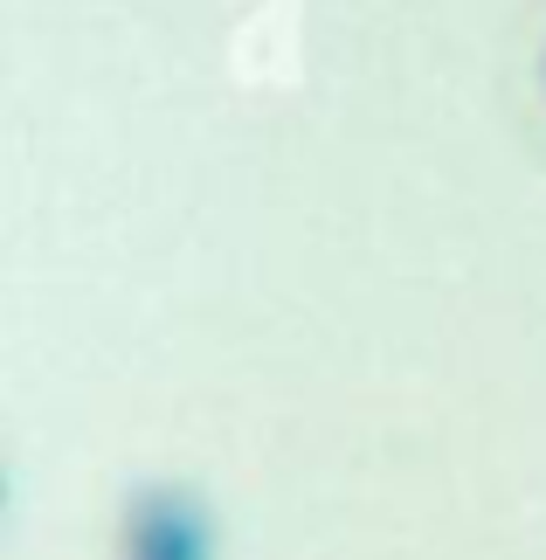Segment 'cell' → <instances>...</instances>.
<instances>
[{
  "label": "cell",
  "instance_id": "6da1fadb",
  "mask_svg": "<svg viewBox=\"0 0 546 560\" xmlns=\"http://www.w3.org/2000/svg\"><path fill=\"white\" fill-rule=\"evenodd\" d=\"M118 560H222V520L194 485L152 478L118 512Z\"/></svg>",
  "mask_w": 546,
  "mask_h": 560
}]
</instances>
